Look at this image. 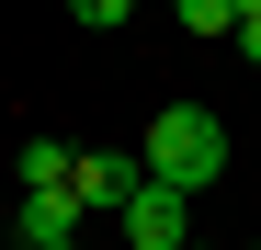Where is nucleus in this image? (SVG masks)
<instances>
[{"mask_svg": "<svg viewBox=\"0 0 261 250\" xmlns=\"http://www.w3.org/2000/svg\"><path fill=\"white\" fill-rule=\"evenodd\" d=\"M137 159H148V182H170V193H204L216 171H227V125H216L204 103H159Z\"/></svg>", "mask_w": 261, "mask_h": 250, "instance_id": "nucleus-1", "label": "nucleus"}, {"mask_svg": "<svg viewBox=\"0 0 261 250\" xmlns=\"http://www.w3.org/2000/svg\"><path fill=\"white\" fill-rule=\"evenodd\" d=\"M137 159H125V148H80L68 159V205H80V216H125V205H137Z\"/></svg>", "mask_w": 261, "mask_h": 250, "instance_id": "nucleus-2", "label": "nucleus"}, {"mask_svg": "<svg viewBox=\"0 0 261 250\" xmlns=\"http://www.w3.org/2000/svg\"><path fill=\"white\" fill-rule=\"evenodd\" d=\"M125 250H193V193H170V182H137V205H125Z\"/></svg>", "mask_w": 261, "mask_h": 250, "instance_id": "nucleus-3", "label": "nucleus"}, {"mask_svg": "<svg viewBox=\"0 0 261 250\" xmlns=\"http://www.w3.org/2000/svg\"><path fill=\"white\" fill-rule=\"evenodd\" d=\"M57 239H80V205L68 193H23L12 205V250H57Z\"/></svg>", "mask_w": 261, "mask_h": 250, "instance_id": "nucleus-4", "label": "nucleus"}, {"mask_svg": "<svg viewBox=\"0 0 261 250\" xmlns=\"http://www.w3.org/2000/svg\"><path fill=\"white\" fill-rule=\"evenodd\" d=\"M68 159H80V148H57V137H23V159H12V193H68Z\"/></svg>", "mask_w": 261, "mask_h": 250, "instance_id": "nucleus-5", "label": "nucleus"}, {"mask_svg": "<svg viewBox=\"0 0 261 250\" xmlns=\"http://www.w3.org/2000/svg\"><path fill=\"white\" fill-rule=\"evenodd\" d=\"M182 12V34H239V0H170Z\"/></svg>", "mask_w": 261, "mask_h": 250, "instance_id": "nucleus-6", "label": "nucleus"}, {"mask_svg": "<svg viewBox=\"0 0 261 250\" xmlns=\"http://www.w3.org/2000/svg\"><path fill=\"white\" fill-rule=\"evenodd\" d=\"M125 12H137V0H68V23H80V34H114Z\"/></svg>", "mask_w": 261, "mask_h": 250, "instance_id": "nucleus-7", "label": "nucleus"}, {"mask_svg": "<svg viewBox=\"0 0 261 250\" xmlns=\"http://www.w3.org/2000/svg\"><path fill=\"white\" fill-rule=\"evenodd\" d=\"M239 57H250V68H261V12H239Z\"/></svg>", "mask_w": 261, "mask_h": 250, "instance_id": "nucleus-8", "label": "nucleus"}, {"mask_svg": "<svg viewBox=\"0 0 261 250\" xmlns=\"http://www.w3.org/2000/svg\"><path fill=\"white\" fill-rule=\"evenodd\" d=\"M239 12H261V0H239Z\"/></svg>", "mask_w": 261, "mask_h": 250, "instance_id": "nucleus-9", "label": "nucleus"}, {"mask_svg": "<svg viewBox=\"0 0 261 250\" xmlns=\"http://www.w3.org/2000/svg\"><path fill=\"white\" fill-rule=\"evenodd\" d=\"M57 250H80V239H57Z\"/></svg>", "mask_w": 261, "mask_h": 250, "instance_id": "nucleus-10", "label": "nucleus"}, {"mask_svg": "<svg viewBox=\"0 0 261 250\" xmlns=\"http://www.w3.org/2000/svg\"><path fill=\"white\" fill-rule=\"evenodd\" d=\"M193 250H204V239H193Z\"/></svg>", "mask_w": 261, "mask_h": 250, "instance_id": "nucleus-11", "label": "nucleus"}]
</instances>
